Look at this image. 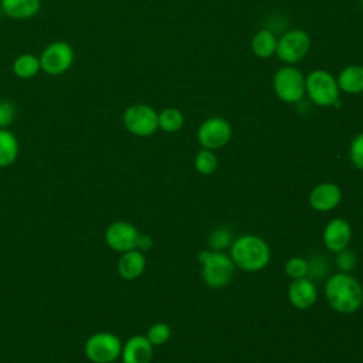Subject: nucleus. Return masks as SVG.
<instances>
[{
    "label": "nucleus",
    "instance_id": "1",
    "mask_svg": "<svg viewBox=\"0 0 363 363\" xmlns=\"http://www.w3.org/2000/svg\"><path fill=\"white\" fill-rule=\"evenodd\" d=\"M325 296L336 312L353 313L363 303V288L349 272H339L328 278Z\"/></svg>",
    "mask_w": 363,
    "mask_h": 363
},
{
    "label": "nucleus",
    "instance_id": "2",
    "mask_svg": "<svg viewBox=\"0 0 363 363\" xmlns=\"http://www.w3.org/2000/svg\"><path fill=\"white\" fill-rule=\"evenodd\" d=\"M230 257L240 269L255 272L267 267L271 258V251L267 241L254 234H245L231 242Z\"/></svg>",
    "mask_w": 363,
    "mask_h": 363
},
{
    "label": "nucleus",
    "instance_id": "3",
    "mask_svg": "<svg viewBox=\"0 0 363 363\" xmlns=\"http://www.w3.org/2000/svg\"><path fill=\"white\" fill-rule=\"evenodd\" d=\"M305 94L318 106H333L339 102L340 89L336 78L326 69H313L305 77Z\"/></svg>",
    "mask_w": 363,
    "mask_h": 363
},
{
    "label": "nucleus",
    "instance_id": "4",
    "mask_svg": "<svg viewBox=\"0 0 363 363\" xmlns=\"http://www.w3.org/2000/svg\"><path fill=\"white\" fill-rule=\"evenodd\" d=\"M199 261L203 264L201 275L204 282L211 288L227 285L234 275V262L230 255L220 251H201Z\"/></svg>",
    "mask_w": 363,
    "mask_h": 363
},
{
    "label": "nucleus",
    "instance_id": "5",
    "mask_svg": "<svg viewBox=\"0 0 363 363\" xmlns=\"http://www.w3.org/2000/svg\"><path fill=\"white\" fill-rule=\"evenodd\" d=\"M272 86L282 102L296 104L305 96V75L294 65L281 67L274 74Z\"/></svg>",
    "mask_w": 363,
    "mask_h": 363
},
{
    "label": "nucleus",
    "instance_id": "6",
    "mask_svg": "<svg viewBox=\"0 0 363 363\" xmlns=\"http://www.w3.org/2000/svg\"><path fill=\"white\" fill-rule=\"evenodd\" d=\"M121 352L122 342L111 332H96L84 345V353L92 363H112L121 356Z\"/></svg>",
    "mask_w": 363,
    "mask_h": 363
},
{
    "label": "nucleus",
    "instance_id": "7",
    "mask_svg": "<svg viewBox=\"0 0 363 363\" xmlns=\"http://www.w3.org/2000/svg\"><path fill=\"white\" fill-rule=\"evenodd\" d=\"M123 125L135 136H150L159 129L157 112L150 105L133 104L123 112Z\"/></svg>",
    "mask_w": 363,
    "mask_h": 363
},
{
    "label": "nucleus",
    "instance_id": "8",
    "mask_svg": "<svg viewBox=\"0 0 363 363\" xmlns=\"http://www.w3.org/2000/svg\"><path fill=\"white\" fill-rule=\"evenodd\" d=\"M311 47V37L305 30H289L284 33L277 43V50L275 54L277 57L288 64H296L299 62L309 51Z\"/></svg>",
    "mask_w": 363,
    "mask_h": 363
},
{
    "label": "nucleus",
    "instance_id": "9",
    "mask_svg": "<svg viewBox=\"0 0 363 363\" xmlns=\"http://www.w3.org/2000/svg\"><path fill=\"white\" fill-rule=\"evenodd\" d=\"M74 62V50L65 41H54L48 44L41 55V69L48 75H61L67 72Z\"/></svg>",
    "mask_w": 363,
    "mask_h": 363
},
{
    "label": "nucleus",
    "instance_id": "10",
    "mask_svg": "<svg viewBox=\"0 0 363 363\" xmlns=\"http://www.w3.org/2000/svg\"><path fill=\"white\" fill-rule=\"evenodd\" d=\"M231 125L221 116L207 118L197 129V140L203 149L216 150L225 146L231 139Z\"/></svg>",
    "mask_w": 363,
    "mask_h": 363
},
{
    "label": "nucleus",
    "instance_id": "11",
    "mask_svg": "<svg viewBox=\"0 0 363 363\" xmlns=\"http://www.w3.org/2000/svg\"><path fill=\"white\" fill-rule=\"evenodd\" d=\"M139 231L128 221H113L105 231V242L116 252H126L136 248Z\"/></svg>",
    "mask_w": 363,
    "mask_h": 363
},
{
    "label": "nucleus",
    "instance_id": "12",
    "mask_svg": "<svg viewBox=\"0 0 363 363\" xmlns=\"http://www.w3.org/2000/svg\"><path fill=\"white\" fill-rule=\"evenodd\" d=\"M323 244L330 252H339L345 248H347V244L352 238V228L350 224L340 217L332 218L325 230H323Z\"/></svg>",
    "mask_w": 363,
    "mask_h": 363
},
{
    "label": "nucleus",
    "instance_id": "13",
    "mask_svg": "<svg viewBox=\"0 0 363 363\" xmlns=\"http://www.w3.org/2000/svg\"><path fill=\"white\" fill-rule=\"evenodd\" d=\"M342 200V190L335 183L316 184L309 193V204L313 210L325 213L333 210Z\"/></svg>",
    "mask_w": 363,
    "mask_h": 363
},
{
    "label": "nucleus",
    "instance_id": "14",
    "mask_svg": "<svg viewBox=\"0 0 363 363\" xmlns=\"http://www.w3.org/2000/svg\"><path fill=\"white\" fill-rule=\"evenodd\" d=\"M153 346L143 335H133L122 345L121 357L123 363H150Z\"/></svg>",
    "mask_w": 363,
    "mask_h": 363
},
{
    "label": "nucleus",
    "instance_id": "15",
    "mask_svg": "<svg viewBox=\"0 0 363 363\" xmlns=\"http://www.w3.org/2000/svg\"><path fill=\"white\" fill-rule=\"evenodd\" d=\"M318 298V291L312 279L303 277L294 279L288 286V299L298 309L311 308Z\"/></svg>",
    "mask_w": 363,
    "mask_h": 363
},
{
    "label": "nucleus",
    "instance_id": "16",
    "mask_svg": "<svg viewBox=\"0 0 363 363\" xmlns=\"http://www.w3.org/2000/svg\"><path fill=\"white\" fill-rule=\"evenodd\" d=\"M145 267L146 258L143 252L136 248L122 252L121 258L118 259V274L126 281H133L139 278L143 274Z\"/></svg>",
    "mask_w": 363,
    "mask_h": 363
},
{
    "label": "nucleus",
    "instance_id": "17",
    "mask_svg": "<svg viewBox=\"0 0 363 363\" xmlns=\"http://www.w3.org/2000/svg\"><path fill=\"white\" fill-rule=\"evenodd\" d=\"M336 81L340 91L349 95L362 94L363 92V65L352 64L345 67L339 72Z\"/></svg>",
    "mask_w": 363,
    "mask_h": 363
},
{
    "label": "nucleus",
    "instance_id": "18",
    "mask_svg": "<svg viewBox=\"0 0 363 363\" xmlns=\"http://www.w3.org/2000/svg\"><path fill=\"white\" fill-rule=\"evenodd\" d=\"M40 0H0L1 11L14 20H26L40 10Z\"/></svg>",
    "mask_w": 363,
    "mask_h": 363
},
{
    "label": "nucleus",
    "instance_id": "19",
    "mask_svg": "<svg viewBox=\"0 0 363 363\" xmlns=\"http://www.w3.org/2000/svg\"><path fill=\"white\" fill-rule=\"evenodd\" d=\"M277 43H278V38L275 37V33L272 30L261 28L252 37L251 50L259 58H269L275 54Z\"/></svg>",
    "mask_w": 363,
    "mask_h": 363
},
{
    "label": "nucleus",
    "instance_id": "20",
    "mask_svg": "<svg viewBox=\"0 0 363 363\" xmlns=\"http://www.w3.org/2000/svg\"><path fill=\"white\" fill-rule=\"evenodd\" d=\"M18 156V140L9 129H0V167L11 166Z\"/></svg>",
    "mask_w": 363,
    "mask_h": 363
},
{
    "label": "nucleus",
    "instance_id": "21",
    "mask_svg": "<svg viewBox=\"0 0 363 363\" xmlns=\"http://www.w3.org/2000/svg\"><path fill=\"white\" fill-rule=\"evenodd\" d=\"M41 69L40 58L33 54H21L13 62V72L21 79H30Z\"/></svg>",
    "mask_w": 363,
    "mask_h": 363
},
{
    "label": "nucleus",
    "instance_id": "22",
    "mask_svg": "<svg viewBox=\"0 0 363 363\" xmlns=\"http://www.w3.org/2000/svg\"><path fill=\"white\" fill-rule=\"evenodd\" d=\"M159 128L167 133L177 132L184 123V116L177 108H164L157 113Z\"/></svg>",
    "mask_w": 363,
    "mask_h": 363
},
{
    "label": "nucleus",
    "instance_id": "23",
    "mask_svg": "<svg viewBox=\"0 0 363 363\" xmlns=\"http://www.w3.org/2000/svg\"><path fill=\"white\" fill-rule=\"evenodd\" d=\"M218 159L210 149H201L194 157V167L201 174H211L217 170Z\"/></svg>",
    "mask_w": 363,
    "mask_h": 363
},
{
    "label": "nucleus",
    "instance_id": "24",
    "mask_svg": "<svg viewBox=\"0 0 363 363\" xmlns=\"http://www.w3.org/2000/svg\"><path fill=\"white\" fill-rule=\"evenodd\" d=\"M233 242V231L228 227H217L210 233L208 237V245L213 248V251H221Z\"/></svg>",
    "mask_w": 363,
    "mask_h": 363
},
{
    "label": "nucleus",
    "instance_id": "25",
    "mask_svg": "<svg viewBox=\"0 0 363 363\" xmlns=\"http://www.w3.org/2000/svg\"><path fill=\"white\" fill-rule=\"evenodd\" d=\"M170 336H172V330H170L169 325L163 323V322L153 323L147 329V333H146V337L152 343V346H160V345L166 343L170 339Z\"/></svg>",
    "mask_w": 363,
    "mask_h": 363
},
{
    "label": "nucleus",
    "instance_id": "26",
    "mask_svg": "<svg viewBox=\"0 0 363 363\" xmlns=\"http://www.w3.org/2000/svg\"><path fill=\"white\" fill-rule=\"evenodd\" d=\"M308 272H309V262L305 258L292 257L285 262V274L292 279L308 277Z\"/></svg>",
    "mask_w": 363,
    "mask_h": 363
},
{
    "label": "nucleus",
    "instance_id": "27",
    "mask_svg": "<svg viewBox=\"0 0 363 363\" xmlns=\"http://www.w3.org/2000/svg\"><path fill=\"white\" fill-rule=\"evenodd\" d=\"M349 157L356 169L363 170V132L357 133L350 142Z\"/></svg>",
    "mask_w": 363,
    "mask_h": 363
},
{
    "label": "nucleus",
    "instance_id": "28",
    "mask_svg": "<svg viewBox=\"0 0 363 363\" xmlns=\"http://www.w3.org/2000/svg\"><path fill=\"white\" fill-rule=\"evenodd\" d=\"M16 106L11 101H0V129H7L16 119Z\"/></svg>",
    "mask_w": 363,
    "mask_h": 363
},
{
    "label": "nucleus",
    "instance_id": "29",
    "mask_svg": "<svg viewBox=\"0 0 363 363\" xmlns=\"http://www.w3.org/2000/svg\"><path fill=\"white\" fill-rule=\"evenodd\" d=\"M336 267L340 272H350L356 265V255L353 251L345 248L336 252Z\"/></svg>",
    "mask_w": 363,
    "mask_h": 363
},
{
    "label": "nucleus",
    "instance_id": "30",
    "mask_svg": "<svg viewBox=\"0 0 363 363\" xmlns=\"http://www.w3.org/2000/svg\"><path fill=\"white\" fill-rule=\"evenodd\" d=\"M328 272V262L323 258H315L313 261L309 262V272L308 275L315 277L316 279H319L322 275H325Z\"/></svg>",
    "mask_w": 363,
    "mask_h": 363
},
{
    "label": "nucleus",
    "instance_id": "31",
    "mask_svg": "<svg viewBox=\"0 0 363 363\" xmlns=\"http://www.w3.org/2000/svg\"><path fill=\"white\" fill-rule=\"evenodd\" d=\"M153 245V240L150 235L147 234H140L138 235V240H136V250L139 251H146V250H150Z\"/></svg>",
    "mask_w": 363,
    "mask_h": 363
},
{
    "label": "nucleus",
    "instance_id": "32",
    "mask_svg": "<svg viewBox=\"0 0 363 363\" xmlns=\"http://www.w3.org/2000/svg\"><path fill=\"white\" fill-rule=\"evenodd\" d=\"M360 4H362V6H363V0H360Z\"/></svg>",
    "mask_w": 363,
    "mask_h": 363
},
{
    "label": "nucleus",
    "instance_id": "33",
    "mask_svg": "<svg viewBox=\"0 0 363 363\" xmlns=\"http://www.w3.org/2000/svg\"><path fill=\"white\" fill-rule=\"evenodd\" d=\"M112 363H115V362H112Z\"/></svg>",
    "mask_w": 363,
    "mask_h": 363
}]
</instances>
